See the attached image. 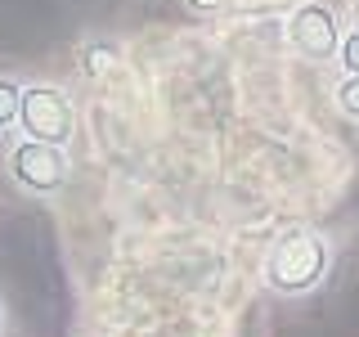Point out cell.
<instances>
[{
    "instance_id": "6da1fadb",
    "label": "cell",
    "mask_w": 359,
    "mask_h": 337,
    "mask_svg": "<svg viewBox=\"0 0 359 337\" xmlns=\"http://www.w3.org/2000/svg\"><path fill=\"white\" fill-rule=\"evenodd\" d=\"M328 265H332V247L319 230H287L274 239L265 256V288L278 292V297H301V292H314L328 279Z\"/></svg>"
},
{
    "instance_id": "30bf717a",
    "label": "cell",
    "mask_w": 359,
    "mask_h": 337,
    "mask_svg": "<svg viewBox=\"0 0 359 337\" xmlns=\"http://www.w3.org/2000/svg\"><path fill=\"white\" fill-rule=\"evenodd\" d=\"M351 22L359 27V0H351Z\"/></svg>"
},
{
    "instance_id": "8992f818",
    "label": "cell",
    "mask_w": 359,
    "mask_h": 337,
    "mask_svg": "<svg viewBox=\"0 0 359 337\" xmlns=\"http://www.w3.org/2000/svg\"><path fill=\"white\" fill-rule=\"evenodd\" d=\"M18 104H22V86L0 77V131L18 126Z\"/></svg>"
},
{
    "instance_id": "9c48e42d",
    "label": "cell",
    "mask_w": 359,
    "mask_h": 337,
    "mask_svg": "<svg viewBox=\"0 0 359 337\" xmlns=\"http://www.w3.org/2000/svg\"><path fill=\"white\" fill-rule=\"evenodd\" d=\"M189 9H194V14H220L224 5H229V0H184Z\"/></svg>"
},
{
    "instance_id": "277c9868",
    "label": "cell",
    "mask_w": 359,
    "mask_h": 337,
    "mask_svg": "<svg viewBox=\"0 0 359 337\" xmlns=\"http://www.w3.org/2000/svg\"><path fill=\"white\" fill-rule=\"evenodd\" d=\"M67 153L59 149V144H41V140H22L9 149V176H14L18 189H27V194H59V189L67 185Z\"/></svg>"
},
{
    "instance_id": "ba28073f",
    "label": "cell",
    "mask_w": 359,
    "mask_h": 337,
    "mask_svg": "<svg viewBox=\"0 0 359 337\" xmlns=\"http://www.w3.org/2000/svg\"><path fill=\"white\" fill-rule=\"evenodd\" d=\"M337 63H341V72H346V77H355V72H359V27H351V32L341 37Z\"/></svg>"
},
{
    "instance_id": "7a4b0ae2",
    "label": "cell",
    "mask_w": 359,
    "mask_h": 337,
    "mask_svg": "<svg viewBox=\"0 0 359 337\" xmlns=\"http://www.w3.org/2000/svg\"><path fill=\"white\" fill-rule=\"evenodd\" d=\"M18 131L27 140H41V144H59L67 149V140L76 135V104L72 95L59 86H22V104H18Z\"/></svg>"
},
{
    "instance_id": "52a82bcc",
    "label": "cell",
    "mask_w": 359,
    "mask_h": 337,
    "mask_svg": "<svg viewBox=\"0 0 359 337\" xmlns=\"http://www.w3.org/2000/svg\"><path fill=\"white\" fill-rule=\"evenodd\" d=\"M332 104L341 108L351 121H359V72H355V77H341V81H337V90H332Z\"/></svg>"
},
{
    "instance_id": "8fae6325",
    "label": "cell",
    "mask_w": 359,
    "mask_h": 337,
    "mask_svg": "<svg viewBox=\"0 0 359 337\" xmlns=\"http://www.w3.org/2000/svg\"><path fill=\"white\" fill-rule=\"evenodd\" d=\"M5 324H9V315H5V306H0V333H5Z\"/></svg>"
},
{
    "instance_id": "3957f363",
    "label": "cell",
    "mask_w": 359,
    "mask_h": 337,
    "mask_svg": "<svg viewBox=\"0 0 359 337\" xmlns=\"http://www.w3.org/2000/svg\"><path fill=\"white\" fill-rule=\"evenodd\" d=\"M341 18H337L332 5L323 0H301L297 9L287 14V45L310 63H328L341 50Z\"/></svg>"
},
{
    "instance_id": "5b68a950",
    "label": "cell",
    "mask_w": 359,
    "mask_h": 337,
    "mask_svg": "<svg viewBox=\"0 0 359 337\" xmlns=\"http://www.w3.org/2000/svg\"><path fill=\"white\" fill-rule=\"evenodd\" d=\"M117 59H121L117 41H90L81 50V72L86 77H108L112 67H117Z\"/></svg>"
}]
</instances>
